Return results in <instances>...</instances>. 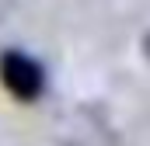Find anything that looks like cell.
Instances as JSON below:
<instances>
[{"label": "cell", "instance_id": "1", "mask_svg": "<svg viewBox=\"0 0 150 146\" xmlns=\"http://www.w3.org/2000/svg\"><path fill=\"white\" fill-rule=\"evenodd\" d=\"M0 84L11 98L18 101H35L45 87V73L28 52H18V49H7L0 56Z\"/></svg>", "mask_w": 150, "mask_h": 146}]
</instances>
